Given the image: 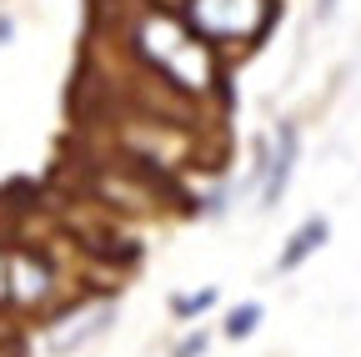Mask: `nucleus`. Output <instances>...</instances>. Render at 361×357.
<instances>
[{
    "instance_id": "obj_1",
    "label": "nucleus",
    "mask_w": 361,
    "mask_h": 357,
    "mask_svg": "<svg viewBox=\"0 0 361 357\" xmlns=\"http://www.w3.org/2000/svg\"><path fill=\"white\" fill-rule=\"evenodd\" d=\"M135 51H141V61L166 86H176V91H186V96H206L216 86V51L180 16H166V11L141 16V25H135Z\"/></svg>"
},
{
    "instance_id": "obj_2",
    "label": "nucleus",
    "mask_w": 361,
    "mask_h": 357,
    "mask_svg": "<svg viewBox=\"0 0 361 357\" xmlns=\"http://www.w3.org/2000/svg\"><path fill=\"white\" fill-rule=\"evenodd\" d=\"M276 16H281V0H180V21H186L211 51L256 46Z\"/></svg>"
},
{
    "instance_id": "obj_3",
    "label": "nucleus",
    "mask_w": 361,
    "mask_h": 357,
    "mask_svg": "<svg viewBox=\"0 0 361 357\" xmlns=\"http://www.w3.org/2000/svg\"><path fill=\"white\" fill-rule=\"evenodd\" d=\"M296 161H301V126L296 121H276V131L256 146V161H251V182L261 192V211L281 206L291 176H296Z\"/></svg>"
},
{
    "instance_id": "obj_4",
    "label": "nucleus",
    "mask_w": 361,
    "mask_h": 357,
    "mask_svg": "<svg viewBox=\"0 0 361 357\" xmlns=\"http://www.w3.org/2000/svg\"><path fill=\"white\" fill-rule=\"evenodd\" d=\"M326 237H331V221L326 216H306L301 227L286 237V247L276 252V272H296L306 257H316V252L326 247Z\"/></svg>"
},
{
    "instance_id": "obj_5",
    "label": "nucleus",
    "mask_w": 361,
    "mask_h": 357,
    "mask_svg": "<svg viewBox=\"0 0 361 357\" xmlns=\"http://www.w3.org/2000/svg\"><path fill=\"white\" fill-rule=\"evenodd\" d=\"M11 297H20V302L51 297V267L40 257H30V252H16L11 257Z\"/></svg>"
},
{
    "instance_id": "obj_6",
    "label": "nucleus",
    "mask_w": 361,
    "mask_h": 357,
    "mask_svg": "<svg viewBox=\"0 0 361 357\" xmlns=\"http://www.w3.org/2000/svg\"><path fill=\"white\" fill-rule=\"evenodd\" d=\"M111 322H116V307L106 302V307H96V312H90V317H80V327L56 332V337H51V352H56V357H61V352H75V347H85L90 337H101Z\"/></svg>"
},
{
    "instance_id": "obj_7",
    "label": "nucleus",
    "mask_w": 361,
    "mask_h": 357,
    "mask_svg": "<svg viewBox=\"0 0 361 357\" xmlns=\"http://www.w3.org/2000/svg\"><path fill=\"white\" fill-rule=\"evenodd\" d=\"M216 307V287H201V292H176L171 297V312L180 322H191V317H201V312H211Z\"/></svg>"
},
{
    "instance_id": "obj_8",
    "label": "nucleus",
    "mask_w": 361,
    "mask_h": 357,
    "mask_svg": "<svg viewBox=\"0 0 361 357\" xmlns=\"http://www.w3.org/2000/svg\"><path fill=\"white\" fill-rule=\"evenodd\" d=\"M256 327H261V302H241L231 317H226V327H221V332L231 337V342H246Z\"/></svg>"
},
{
    "instance_id": "obj_9",
    "label": "nucleus",
    "mask_w": 361,
    "mask_h": 357,
    "mask_svg": "<svg viewBox=\"0 0 361 357\" xmlns=\"http://www.w3.org/2000/svg\"><path fill=\"white\" fill-rule=\"evenodd\" d=\"M206 342H211V337L196 327V332H186V337H180V342L171 347V357H201V352H206Z\"/></svg>"
},
{
    "instance_id": "obj_10",
    "label": "nucleus",
    "mask_w": 361,
    "mask_h": 357,
    "mask_svg": "<svg viewBox=\"0 0 361 357\" xmlns=\"http://www.w3.org/2000/svg\"><path fill=\"white\" fill-rule=\"evenodd\" d=\"M11 297V262H6V252H0V302Z\"/></svg>"
},
{
    "instance_id": "obj_11",
    "label": "nucleus",
    "mask_w": 361,
    "mask_h": 357,
    "mask_svg": "<svg viewBox=\"0 0 361 357\" xmlns=\"http://www.w3.org/2000/svg\"><path fill=\"white\" fill-rule=\"evenodd\" d=\"M336 6H341V0H316V21H331Z\"/></svg>"
}]
</instances>
